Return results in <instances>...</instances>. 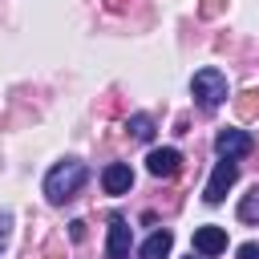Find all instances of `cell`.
Returning <instances> with one entry per match:
<instances>
[{"mask_svg":"<svg viewBox=\"0 0 259 259\" xmlns=\"http://www.w3.org/2000/svg\"><path fill=\"white\" fill-rule=\"evenodd\" d=\"M239 219H243V223H259V186H251V190L243 194V202H239Z\"/></svg>","mask_w":259,"mask_h":259,"instance_id":"11","label":"cell"},{"mask_svg":"<svg viewBox=\"0 0 259 259\" xmlns=\"http://www.w3.org/2000/svg\"><path fill=\"white\" fill-rule=\"evenodd\" d=\"M190 93H194V101L202 109H219L227 101V77L219 69H198L194 81H190Z\"/></svg>","mask_w":259,"mask_h":259,"instance_id":"2","label":"cell"},{"mask_svg":"<svg viewBox=\"0 0 259 259\" xmlns=\"http://www.w3.org/2000/svg\"><path fill=\"white\" fill-rule=\"evenodd\" d=\"M8 235H12V210H0V251L8 247Z\"/></svg>","mask_w":259,"mask_h":259,"instance_id":"13","label":"cell"},{"mask_svg":"<svg viewBox=\"0 0 259 259\" xmlns=\"http://www.w3.org/2000/svg\"><path fill=\"white\" fill-rule=\"evenodd\" d=\"M105 4H109L113 12H117V8H125V0H105Z\"/></svg>","mask_w":259,"mask_h":259,"instance_id":"17","label":"cell"},{"mask_svg":"<svg viewBox=\"0 0 259 259\" xmlns=\"http://www.w3.org/2000/svg\"><path fill=\"white\" fill-rule=\"evenodd\" d=\"M235 255H239V259H259V243L251 239V243H243V247H239Z\"/></svg>","mask_w":259,"mask_h":259,"instance_id":"15","label":"cell"},{"mask_svg":"<svg viewBox=\"0 0 259 259\" xmlns=\"http://www.w3.org/2000/svg\"><path fill=\"white\" fill-rule=\"evenodd\" d=\"M130 186H134L130 162H109V166L101 170V190H105V194H130Z\"/></svg>","mask_w":259,"mask_h":259,"instance_id":"7","label":"cell"},{"mask_svg":"<svg viewBox=\"0 0 259 259\" xmlns=\"http://www.w3.org/2000/svg\"><path fill=\"white\" fill-rule=\"evenodd\" d=\"M69 235H73V239H85V223L73 219V223H69Z\"/></svg>","mask_w":259,"mask_h":259,"instance_id":"16","label":"cell"},{"mask_svg":"<svg viewBox=\"0 0 259 259\" xmlns=\"http://www.w3.org/2000/svg\"><path fill=\"white\" fill-rule=\"evenodd\" d=\"M146 170H150L154 178H174V174L182 170V154H178L174 146H162V150H150V158H146Z\"/></svg>","mask_w":259,"mask_h":259,"instance_id":"6","label":"cell"},{"mask_svg":"<svg viewBox=\"0 0 259 259\" xmlns=\"http://www.w3.org/2000/svg\"><path fill=\"white\" fill-rule=\"evenodd\" d=\"M255 150V138L247 130H219L214 134V154L219 158H243Z\"/></svg>","mask_w":259,"mask_h":259,"instance_id":"4","label":"cell"},{"mask_svg":"<svg viewBox=\"0 0 259 259\" xmlns=\"http://www.w3.org/2000/svg\"><path fill=\"white\" fill-rule=\"evenodd\" d=\"M190 259H194V255H190Z\"/></svg>","mask_w":259,"mask_h":259,"instance_id":"18","label":"cell"},{"mask_svg":"<svg viewBox=\"0 0 259 259\" xmlns=\"http://www.w3.org/2000/svg\"><path fill=\"white\" fill-rule=\"evenodd\" d=\"M194 251H198L202 259L223 255V251H227V231H223V227H198V231H194Z\"/></svg>","mask_w":259,"mask_h":259,"instance_id":"8","label":"cell"},{"mask_svg":"<svg viewBox=\"0 0 259 259\" xmlns=\"http://www.w3.org/2000/svg\"><path fill=\"white\" fill-rule=\"evenodd\" d=\"M198 12L202 16H219L223 12V0H198Z\"/></svg>","mask_w":259,"mask_h":259,"instance_id":"14","label":"cell"},{"mask_svg":"<svg viewBox=\"0 0 259 259\" xmlns=\"http://www.w3.org/2000/svg\"><path fill=\"white\" fill-rule=\"evenodd\" d=\"M255 113H259V89H247L239 101V117H255Z\"/></svg>","mask_w":259,"mask_h":259,"instance_id":"12","label":"cell"},{"mask_svg":"<svg viewBox=\"0 0 259 259\" xmlns=\"http://www.w3.org/2000/svg\"><path fill=\"white\" fill-rule=\"evenodd\" d=\"M130 239H134L130 223L121 214H113L109 219V239H105V259H130Z\"/></svg>","mask_w":259,"mask_h":259,"instance_id":"5","label":"cell"},{"mask_svg":"<svg viewBox=\"0 0 259 259\" xmlns=\"http://www.w3.org/2000/svg\"><path fill=\"white\" fill-rule=\"evenodd\" d=\"M85 178H89V166L77 162V158H65V162H57V166L45 174V198L61 206V202H69V198L85 186Z\"/></svg>","mask_w":259,"mask_h":259,"instance_id":"1","label":"cell"},{"mask_svg":"<svg viewBox=\"0 0 259 259\" xmlns=\"http://www.w3.org/2000/svg\"><path fill=\"white\" fill-rule=\"evenodd\" d=\"M125 130H130V138L150 142V138H154V117H150V113H134V117L125 121Z\"/></svg>","mask_w":259,"mask_h":259,"instance_id":"10","label":"cell"},{"mask_svg":"<svg viewBox=\"0 0 259 259\" xmlns=\"http://www.w3.org/2000/svg\"><path fill=\"white\" fill-rule=\"evenodd\" d=\"M235 178H239V162H235V158H219V162H214V174H210V182H206V190H202V198H206L210 206H219V202L227 198V190L235 186Z\"/></svg>","mask_w":259,"mask_h":259,"instance_id":"3","label":"cell"},{"mask_svg":"<svg viewBox=\"0 0 259 259\" xmlns=\"http://www.w3.org/2000/svg\"><path fill=\"white\" fill-rule=\"evenodd\" d=\"M170 247H174V235L162 227V231H154L146 243H142V251H138V259H166L170 255Z\"/></svg>","mask_w":259,"mask_h":259,"instance_id":"9","label":"cell"}]
</instances>
